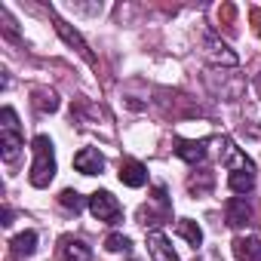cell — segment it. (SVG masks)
Masks as SVG:
<instances>
[{
  "mask_svg": "<svg viewBox=\"0 0 261 261\" xmlns=\"http://www.w3.org/2000/svg\"><path fill=\"white\" fill-rule=\"evenodd\" d=\"M212 185H215V175H212L209 169H200V172H194V175H191L188 191H191V194H197V197H206V194L212 191Z\"/></svg>",
  "mask_w": 261,
  "mask_h": 261,
  "instance_id": "16",
  "label": "cell"
},
{
  "mask_svg": "<svg viewBox=\"0 0 261 261\" xmlns=\"http://www.w3.org/2000/svg\"><path fill=\"white\" fill-rule=\"evenodd\" d=\"M249 16H252V31H255V37H261V10L255 7V10H249Z\"/></svg>",
  "mask_w": 261,
  "mask_h": 261,
  "instance_id": "21",
  "label": "cell"
},
{
  "mask_svg": "<svg viewBox=\"0 0 261 261\" xmlns=\"http://www.w3.org/2000/svg\"><path fill=\"white\" fill-rule=\"evenodd\" d=\"M62 255H65V261H92V249L83 240H74V237L62 240Z\"/></svg>",
  "mask_w": 261,
  "mask_h": 261,
  "instance_id": "14",
  "label": "cell"
},
{
  "mask_svg": "<svg viewBox=\"0 0 261 261\" xmlns=\"http://www.w3.org/2000/svg\"><path fill=\"white\" fill-rule=\"evenodd\" d=\"M221 145H224V154H221V160H224V166L230 169V172H237V169H252V160L230 142V139H221Z\"/></svg>",
  "mask_w": 261,
  "mask_h": 261,
  "instance_id": "10",
  "label": "cell"
},
{
  "mask_svg": "<svg viewBox=\"0 0 261 261\" xmlns=\"http://www.w3.org/2000/svg\"><path fill=\"white\" fill-rule=\"evenodd\" d=\"M31 105H34L40 114H56V111H59V92H56V89L40 86V89H34V92H31Z\"/></svg>",
  "mask_w": 261,
  "mask_h": 261,
  "instance_id": "12",
  "label": "cell"
},
{
  "mask_svg": "<svg viewBox=\"0 0 261 261\" xmlns=\"http://www.w3.org/2000/svg\"><path fill=\"white\" fill-rule=\"evenodd\" d=\"M120 181L126 188H145L148 185V169L139 160H123L120 163Z\"/></svg>",
  "mask_w": 261,
  "mask_h": 261,
  "instance_id": "8",
  "label": "cell"
},
{
  "mask_svg": "<svg viewBox=\"0 0 261 261\" xmlns=\"http://www.w3.org/2000/svg\"><path fill=\"white\" fill-rule=\"evenodd\" d=\"M203 46H206V56H209V62H212V65H227V68H233V65L240 62V59H237V53H233L224 40H218L212 31H206Z\"/></svg>",
  "mask_w": 261,
  "mask_h": 261,
  "instance_id": "4",
  "label": "cell"
},
{
  "mask_svg": "<svg viewBox=\"0 0 261 261\" xmlns=\"http://www.w3.org/2000/svg\"><path fill=\"white\" fill-rule=\"evenodd\" d=\"M22 145H25V142H22L19 117H16V111L7 105L4 111H0V148H4V160H7V163H16Z\"/></svg>",
  "mask_w": 261,
  "mask_h": 261,
  "instance_id": "2",
  "label": "cell"
},
{
  "mask_svg": "<svg viewBox=\"0 0 261 261\" xmlns=\"http://www.w3.org/2000/svg\"><path fill=\"white\" fill-rule=\"evenodd\" d=\"M148 252H151L154 261H178L172 243H169L163 233H151V237H148Z\"/></svg>",
  "mask_w": 261,
  "mask_h": 261,
  "instance_id": "11",
  "label": "cell"
},
{
  "mask_svg": "<svg viewBox=\"0 0 261 261\" xmlns=\"http://www.w3.org/2000/svg\"><path fill=\"white\" fill-rule=\"evenodd\" d=\"M224 218H227L230 227H243V224H249V221H252V206H249V200H243V197L227 200V206H224Z\"/></svg>",
  "mask_w": 261,
  "mask_h": 261,
  "instance_id": "7",
  "label": "cell"
},
{
  "mask_svg": "<svg viewBox=\"0 0 261 261\" xmlns=\"http://www.w3.org/2000/svg\"><path fill=\"white\" fill-rule=\"evenodd\" d=\"M53 25H56V31H59V37H62V40H65L68 46H74V49H77V53H80V56H83V59H86L89 65H95V56L89 53V46H86V40H83V37H80V34H77V31H74V28H71L68 22H62V19H59V16L53 13Z\"/></svg>",
  "mask_w": 261,
  "mask_h": 261,
  "instance_id": "5",
  "label": "cell"
},
{
  "mask_svg": "<svg viewBox=\"0 0 261 261\" xmlns=\"http://www.w3.org/2000/svg\"><path fill=\"white\" fill-rule=\"evenodd\" d=\"M10 249H13L16 255H31V252L37 249V233H34V230H22V233H16V237L10 240Z\"/></svg>",
  "mask_w": 261,
  "mask_h": 261,
  "instance_id": "17",
  "label": "cell"
},
{
  "mask_svg": "<svg viewBox=\"0 0 261 261\" xmlns=\"http://www.w3.org/2000/svg\"><path fill=\"white\" fill-rule=\"evenodd\" d=\"M34 151V163H31V185L34 188H46L56 178V151H53V139L49 136H37L31 142Z\"/></svg>",
  "mask_w": 261,
  "mask_h": 261,
  "instance_id": "1",
  "label": "cell"
},
{
  "mask_svg": "<svg viewBox=\"0 0 261 261\" xmlns=\"http://www.w3.org/2000/svg\"><path fill=\"white\" fill-rule=\"evenodd\" d=\"M0 224H4V227L13 224V212H10V209H4V221H0Z\"/></svg>",
  "mask_w": 261,
  "mask_h": 261,
  "instance_id": "22",
  "label": "cell"
},
{
  "mask_svg": "<svg viewBox=\"0 0 261 261\" xmlns=\"http://www.w3.org/2000/svg\"><path fill=\"white\" fill-rule=\"evenodd\" d=\"M86 203H89V212L105 224H117L123 218V209H120V203H117V197L111 191H95Z\"/></svg>",
  "mask_w": 261,
  "mask_h": 261,
  "instance_id": "3",
  "label": "cell"
},
{
  "mask_svg": "<svg viewBox=\"0 0 261 261\" xmlns=\"http://www.w3.org/2000/svg\"><path fill=\"white\" fill-rule=\"evenodd\" d=\"M227 188H230L233 194H249V191L255 188V172H252V169H237V172H230V175H227Z\"/></svg>",
  "mask_w": 261,
  "mask_h": 261,
  "instance_id": "15",
  "label": "cell"
},
{
  "mask_svg": "<svg viewBox=\"0 0 261 261\" xmlns=\"http://www.w3.org/2000/svg\"><path fill=\"white\" fill-rule=\"evenodd\" d=\"M206 145H209L206 139H200V142H185V139H181V142H175V154H178L185 163H200V160L206 157Z\"/></svg>",
  "mask_w": 261,
  "mask_h": 261,
  "instance_id": "13",
  "label": "cell"
},
{
  "mask_svg": "<svg viewBox=\"0 0 261 261\" xmlns=\"http://www.w3.org/2000/svg\"><path fill=\"white\" fill-rule=\"evenodd\" d=\"M233 255H237V261H261V240L258 237H237Z\"/></svg>",
  "mask_w": 261,
  "mask_h": 261,
  "instance_id": "9",
  "label": "cell"
},
{
  "mask_svg": "<svg viewBox=\"0 0 261 261\" xmlns=\"http://www.w3.org/2000/svg\"><path fill=\"white\" fill-rule=\"evenodd\" d=\"M74 169L83 172V175H98L105 169V157L95 148H83V151L74 154Z\"/></svg>",
  "mask_w": 261,
  "mask_h": 261,
  "instance_id": "6",
  "label": "cell"
},
{
  "mask_svg": "<svg viewBox=\"0 0 261 261\" xmlns=\"http://www.w3.org/2000/svg\"><path fill=\"white\" fill-rule=\"evenodd\" d=\"M59 203H62V206H65V209H74V212H80V209H83V206H86V203H83V197H80V194H77V191H71V188H68V191H62V194H59Z\"/></svg>",
  "mask_w": 261,
  "mask_h": 261,
  "instance_id": "19",
  "label": "cell"
},
{
  "mask_svg": "<svg viewBox=\"0 0 261 261\" xmlns=\"http://www.w3.org/2000/svg\"><path fill=\"white\" fill-rule=\"evenodd\" d=\"M175 230H178V237H185V240H188L194 249L203 243V230H200V224H197V221H191V218H178Z\"/></svg>",
  "mask_w": 261,
  "mask_h": 261,
  "instance_id": "18",
  "label": "cell"
},
{
  "mask_svg": "<svg viewBox=\"0 0 261 261\" xmlns=\"http://www.w3.org/2000/svg\"><path fill=\"white\" fill-rule=\"evenodd\" d=\"M105 249L108 252H129V249H133V243H129V237H123V233H111L105 240Z\"/></svg>",
  "mask_w": 261,
  "mask_h": 261,
  "instance_id": "20",
  "label": "cell"
}]
</instances>
